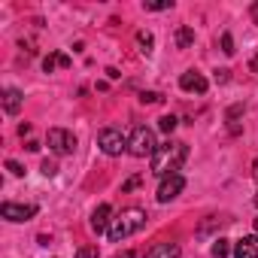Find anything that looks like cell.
<instances>
[{
  "instance_id": "obj_23",
  "label": "cell",
  "mask_w": 258,
  "mask_h": 258,
  "mask_svg": "<svg viewBox=\"0 0 258 258\" xmlns=\"http://www.w3.org/2000/svg\"><path fill=\"white\" fill-rule=\"evenodd\" d=\"M222 52L225 55H234V37L231 34H222Z\"/></svg>"
},
{
  "instance_id": "obj_11",
  "label": "cell",
  "mask_w": 258,
  "mask_h": 258,
  "mask_svg": "<svg viewBox=\"0 0 258 258\" xmlns=\"http://www.w3.org/2000/svg\"><path fill=\"white\" fill-rule=\"evenodd\" d=\"M234 258H258V234L234 243Z\"/></svg>"
},
{
  "instance_id": "obj_26",
  "label": "cell",
  "mask_w": 258,
  "mask_h": 258,
  "mask_svg": "<svg viewBox=\"0 0 258 258\" xmlns=\"http://www.w3.org/2000/svg\"><path fill=\"white\" fill-rule=\"evenodd\" d=\"M7 170H10L13 176H25V167H22L19 161H7Z\"/></svg>"
},
{
  "instance_id": "obj_21",
  "label": "cell",
  "mask_w": 258,
  "mask_h": 258,
  "mask_svg": "<svg viewBox=\"0 0 258 258\" xmlns=\"http://www.w3.org/2000/svg\"><path fill=\"white\" fill-rule=\"evenodd\" d=\"M164 100V94H158V91H143L140 94V103H161Z\"/></svg>"
},
{
  "instance_id": "obj_30",
  "label": "cell",
  "mask_w": 258,
  "mask_h": 258,
  "mask_svg": "<svg viewBox=\"0 0 258 258\" xmlns=\"http://www.w3.org/2000/svg\"><path fill=\"white\" fill-rule=\"evenodd\" d=\"M25 149H28V152H37V149H40V143H37V140H28V143H25Z\"/></svg>"
},
{
  "instance_id": "obj_32",
  "label": "cell",
  "mask_w": 258,
  "mask_h": 258,
  "mask_svg": "<svg viewBox=\"0 0 258 258\" xmlns=\"http://www.w3.org/2000/svg\"><path fill=\"white\" fill-rule=\"evenodd\" d=\"M249 67H252V73H258V55H255V58L249 61Z\"/></svg>"
},
{
  "instance_id": "obj_3",
  "label": "cell",
  "mask_w": 258,
  "mask_h": 258,
  "mask_svg": "<svg viewBox=\"0 0 258 258\" xmlns=\"http://www.w3.org/2000/svg\"><path fill=\"white\" fill-rule=\"evenodd\" d=\"M155 149H158L155 131H152V127H146V124H137L134 131H131V137H127V152H131L134 158H146V155L152 158Z\"/></svg>"
},
{
  "instance_id": "obj_7",
  "label": "cell",
  "mask_w": 258,
  "mask_h": 258,
  "mask_svg": "<svg viewBox=\"0 0 258 258\" xmlns=\"http://www.w3.org/2000/svg\"><path fill=\"white\" fill-rule=\"evenodd\" d=\"M182 188H185V179H182L179 173H173V176H164V179H161V185H158V195H155V201H158V204H170L173 198H179V195H182Z\"/></svg>"
},
{
  "instance_id": "obj_5",
  "label": "cell",
  "mask_w": 258,
  "mask_h": 258,
  "mask_svg": "<svg viewBox=\"0 0 258 258\" xmlns=\"http://www.w3.org/2000/svg\"><path fill=\"white\" fill-rule=\"evenodd\" d=\"M46 143L55 155H70L76 149V137L73 131H64V127H52V131L46 134Z\"/></svg>"
},
{
  "instance_id": "obj_27",
  "label": "cell",
  "mask_w": 258,
  "mask_h": 258,
  "mask_svg": "<svg viewBox=\"0 0 258 258\" xmlns=\"http://www.w3.org/2000/svg\"><path fill=\"white\" fill-rule=\"evenodd\" d=\"M228 79H231V70H228V67L216 70V82H228Z\"/></svg>"
},
{
  "instance_id": "obj_31",
  "label": "cell",
  "mask_w": 258,
  "mask_h": 258,
  "mask_svg": "<svg viewBox=\"0 0 258 258\" xmlns=\"http://www.w3.org/2000/svg\"><path fill=\"white\" fill-rule=\"evenodd\" d=\"M106 76H109V79H118V76H121V73H118V70H115V67H106Z\"/></svg>"
},
{
  "instance_id": "obj_20",
  "label": "cell",
  "mask_w": 258,
  "mask_h": 258,
  "mask_svg": "<svg viewBox=\"0 0 258 258\" xmlns=\"http://www.w3.org/2000/svg\"><path fill=\"white\" fill-rule=\"evenodd\" d=\"M243 109H246V106H243V103H234V106H231V109H228V121H231V127H237V118H240V115H243Z\"/></svg>"
},
{
  "instance_id": "obj_1",
  "label": "cell",
  "mask_w": 258,
  "mask_h": 258,
  "mask_svg": "<svg viewBox=\"0 0 258 258\" xmlns=\"http://www.w3.org/2000/svg\"><path fill=\"white\" fill-rule=\"evenodd\" d=\"M185 158H188V143L167 140V143H161V146L155 149V155H152V173L161 176V179H164V176H173V173L182 170Z\"/></svg>"
},
{
  "instance_id": "obj_9",
  "label": "cell",
  "mask_w": 258,
  "mask_h": 258,
  "mask_svg": "<svg viewBox=\"0 0 258 258\" xmlns=\"http://www.w3.org/2000/svg\"><path fill=\"white\" fill-rule=\"evenodd\" d=\"M109 222H112V207H109V204H100V207L91 213V231H94V234H106V231H109Z\"/></svg>"
},
{
  "instance_id": "obj_35",
  "label": "cell",
  "mask_w": 258,
  "mask_h": 258,
  "mask_svg": "<svg viewBox=\"0 0 258 258\" xmlns=\"http://www.w3.org/2000/svg\"><path fill=\"white\" fill-rule=\"evenodd\" d=\"M255 231H258V219H255Z\"/></svg>"
},
{
  "instance_id": "obj_10",
  "label": "cell",
  "mask_w": 258,
  "mask_h": 258,
  "mask_svg": "<svg viewBox=\"0 0 258 258\" xmlns=\"http://www.w3.org/2000/svg\"><path fill=\"white\" fill-rule=\"evenodd\" d=\"M0 103H4V112L7 115H16L25 103V94L19 88H4V94H0Z\"/></svg>"
},
{
  "instance_id": "obj_16",
  "label": "cell",
  "mask_w": 258,
  "mask_h": 258,
  "mask_svg": "<svg viewBox=\"0 0 258 258\" xmlns=\"http://www.w3.org/2000/svg\"><path fill=\"white\" fill-rule=\"evenodd\" d=\"M225 222H228V219H216V216H210V219H207V222H204V225L198 228V237H207L210 231H216V228H222Z\"/></svg>"
},
{
  "instance_id": "obj_33",
  "label": "cell",
  "mask_w": 258,
  "mask_h": 258,
  "mask_svg": "<svg viewBox=\"0 0 258 258\" xmlns=\"http://www.w3.org/2000/svg\"><path fill=\"white\" fill-rule=\"evenodd\" d=\"M252 176H255V179H258V158H255V161H252Z\"/></svg>"
},
{
  "instance_id": "obj_29",
  "label": "cell",
  "mask_w": 258,
  "mask_h": 258,
  "mask_svg": "<svg viewBox=\"0 0 258 258\" xmlns=\"http://www.w3.org/2000/svg\"><path fill=\"white\" fill-rule=\"evenodd\" d=\"M112 258H140V255L131 252V249H124V252H118V255H112Z\"/></svg>"
},
{
  "instance_id": "obj_36",
  "label": "cell",
  "mask_w": 258,
  "mask_h": 258,
  "mask_svg": "<svg viewBox=\"0 0 258 258\" xmlns=\"http://www.w3.org/2000/svg\"><path fill=\"white\" fill-rule=\"evenodd\" d=\"M255 207H258V195H255Z\"/></svg>"
},
{
  "instance_id": "obj_17",
  "label": "cell",
  "mask_w": 258,
  "mask_h": 258,
  "mask_svg": "<svg viewBox=\"0 0 258 258\" xmlns=\"http://www.w3.org/2000/svg\"><path fill=\"white\" fill-rule=\"evenodd\" d=\"M210 252H213V258H228V252H231V243H228L225 237H219V240L213 243V249H210Z\"/></svg>"
},
{
  "instance_id": "obj_18",
  "label": "cell",
  "mask_w": 258,
  "mask_h": 258,
  "mask_svg": "<svg viewBox=\"0 0 258 258\" xmlns=\"http://www.w3.org/2000/svg\"><path fill=\"white\" fill-rule=\"evenodd\" d=\"M176 124H179L176 115H161V118H158V127H161L164 134H173V131H176Z\"/></svg>"
},
{
  "instance_id": "obj_19",
  "label": "cell",
  "mask_w": 258,
  "mask_h": 258,
  "mask_svg": "<svg viewBox=\"0 0 258 258\" xmlns=\"http://www.w3.org/2000/svg\"><path fill=\"white\" fill-rule=\"evenodd\" d=\"M143 185V176L137 173V176H131L127 182H121V195H127V191H134V188H140Z\"/></svg>"
},
{
  "instance_id": "obj_25",
  "label": "cell",
  "mask_w": 258,
  "mask_h": 258,
  "mask_svg": "<svg viewBox=\"0 0 258 258\" xmlns=\"http://www.w3.org/2000/svg\"><path fill=\"white\" fill-rule=\"evenodd\" d=\"M76 258H97V246H82V249H76Z\"/></svg>"
},
{
  "instance_id": "obj_34",
  "label": "cell",
  "mask_w": 258,
  "mask_h": 258,
  "mask_svg": "<svg viewBox=\"0 0 258 258\" xmlns=\"http://www.w3.org/2000/svg\"><path fill=\"white\" fill-rule=\"evenodd\" d=\"M252 16H255V22H258V4H252Z\"/></svg>"
},
{
  "instance_id": "obj_14",
  "label": "cell",
  "mask_w": 258,
  "mask_h": 258,
  "mask_svg": "<svg viewBox=\"0 0 258 258\" xmlns=\"http://www.w3.org/2000/svg\"><path fill=\"white\" fill-rule=\"evenodd\" d=\"M195 43V31L188 28V25H182L179 31H176V49H188Z\"/></svg>"
},
{
  "instance_id": "obj_13",
  "label": "cell",
  "mask_w": 258,
  "mask_h": 258,
  "mask_svg": "<svg viewBox=\"0 0 258 258\" xmlns=\"http://www.w3.org/2000/svg\"><path fill=\"white\" fill-rule=\"evenodd\" d=\"M146 258H179V243H155Z\"/></svg>"
},
{
  "instance_id": "obj_4",
  "label": "cell",
  "mask_w": 258,
  "mask_h": 258,
  "mask_svg": "<svg viewBox=\"0 0 258 258\" xmlns=\"http://www.w3.org/2000/svg\"><path fill=\"white\" fill-rule=\"evenodd\" d=\"M97 146H100V152L103 155H121V152H127V137L118 131V127H103V131L97 134Z\"/></svg>"
},
{
  "instance_id": "obj_6",
  "label": "cell",
  "mask_w": 258,
  "mask_h": 258,
  "mask_svg": "<svg viewBox=\"0 0 258 258\" xmlns=\"http://www.w3.org/2000/svg\"><path fill=\"white\" fill-rule=\"evenodd\" d=\"M0 216L7 222H28L37 216V207L34 204H13V201H4L0 204Z\"/></svg>"
},
{
  "instance_id": "obj_8",
  "label": "cell",
  "mask_w": 258,
  "mask_h": 258,
  "mask_svg": "<svg viewBox=\"0 0 258 258\" xmlns=\"http://www.w3.org/2000/svg\"><path fill=\"white\" fill-rule=\"evenodd\" d=\"M179 88H182V91H188V94H207L210 82H207L198 70H185V73L179 76Z\"/></svg>"
},
{
  "instance_id": "obj_2",
  "label": "cell",
  "mask_w": 258,
  "mask_h": 258,
  "mask_svg": "<svg viewBox=\"0 0 258 258\" xmlns=\"http://www.w3.org/2000/svg\"><path fill=\"white\" fill-rule=\"evenodd\" d=\"M146 210H140V207H127V210H121L112 222H109V231H106V237H109V243H121V240H127L131 234H137V231H143L146 228Z\"/></svg>"
},
{
  "instance_id": "obj_12",
  "label": "cell",
  "mask_w": 258,
  "mask_h": 258,
  "mask_svg": "<svg viewBox=\"0 0 258 258\" xmlns=\"http://www.w3.org/2000/svg\"><path fill=\"white\" fill-rule=\"evenodd\" d=\"M70 64H73V61H70L67 52H49V55L43 58V70H46V73H55L58 67H61V70H70Z\"/></svg>"
},
{
  "instance_id": "obj_28",
  "label": "cell",
  "mask_w": 258,
  "mask_h": 258,
  "mask_svg": "<svg viewBox=\"0 0 258 258\" xmlns=\"http://www.w3.org/2000/svg\"><path fill=\"white\" fill-rule=\"evenodd\" d=\"M28 134H31V121H22L19 124V137H28Z\"/></svg>"
},
{
  "instance_id": "obj_24",
  "label": "cell",
  "mask_w": 258,
  "mask_h": 258,
  "mask_svg": "<svg viewBox=\"0 0 258 258\" xmlns=\"http://www.w3.org/2000/svg\"><path fill=\"white\" fill-rule=\"evenodd\" d=\"M40 170H43V176H55V173H58V164H55V161H49V158H46V161H43V164H40Z\"/></svg>"
},
{
  "instance_id": "obj_15",
  "label": "cell",
  "mask_w": 258,
  "mask_h": 258,
  "mask_svg": "<svg viewBox=\"0 0 258 258\" xmlns=\"http://www.w3.org/2000/svg\"><path fill=\"white\" fill-rule=\"evenodd\" d=\"M137 46H140V52H143V55H152V46H155V37H152L149 31H137Z\"/></svg>"
},
{
  "instance_id": "obj_22",
  "label": "cell",
  "mask_w": 258,
  "mask_h": 258,
  "mask_svg": "<svg viewBox=\"0 0 258 258\" xmlns=\"http://www.w3.org/2000/svg\"><path fill=\"white\" fill-rule=\"evenodd\" d=\"M149 13H161V10H173V0H161V4H146Z\"/></svg>"
}]
</instances>
